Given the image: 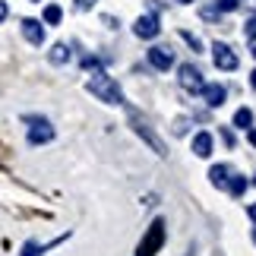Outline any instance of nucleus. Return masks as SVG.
Returning a JSON list of instances; mask_svg holds the SVG:
<instances>
[{"instance_id": "obj_17", "label": "nucleus", "mask_w": 256, "mask_h": 256, "mask_svg": "<svg viewBox=\"0 0 256 256\" xmlns=\"http://www.w3.org/2000/svg\"><path fill=\"white\" fill-rule=\"evenodd\" d=\"M238 10V0H215V13H231Z\"/></svg>"}, {"instance_id": "obj_3", "label": "nucleus", "mask_w": 256, "mask_h": 256, "mask_svg": "<svg viewBox=\"0 0 256 256\" xmlns=\"http://www.w3.org/2000/svg\"><path fill=\"white\" fill-rule=\"evenodd\" d=\"M212 57H215V66H218V70H238V54H234L228 44L215 42L212 44Z\"/></svg>"}, {"instance_id": "obj_8", "label": "nucleus", "mask_w": 256, "mask_h": 256, "mask_svg": "<svg viewBox=\"0 0 256 256\" xmlns=\"http://www.w3.org/2000/svg\"><path fill=\"white\" fill-rule=\"evenodd\" d=\"M22 35L32 44H44V26L38 19H22Z\"/></svg>"}, {"instance_id": "obj_11", "label": "nucleus", "mask_w": 256, "mask_h": 256, "mask_svg": "<svg viewBox=\"0 0 256 256\" xmlns=\"http://www.w3.org/2000/svg\"><path fill=\"white\" fill-rule=\"evenodd\" d=\"M133 124H136V133H140V136H146V140H149V146H152V149L158 152V155H164L162 142H158V140H155V136H152V130H149V126H146V124L140 120V117H133Z\"/></svg>"}, {"instance_id": "obj_13", "label": "nucleus", "mask_w": 256, "mask_h": 256, "mask_svg": "<svg viewBox=\"0 0 256 256\" xmlns=\"http://www.w3.org/2000/svg\"><path fill=\"white\" fill-rule=\"evenodd\" d=\"M234 126H240V130H250L253 126V111L250 108H240V111L234 114Z\"/></svg>"}, {"instance_id": "obj_28", "label": "nucleus", "mask_w": 256, "mask_h": 256, "mask_svg": "<svg viewBox=\"0 0 256 256\" xmlns=\"http://www.w3.org/2000/svg\"><path fill=\"white\" fill-rule=\"evenodd\" d=\"M32 4H42V0H32Z\"/></svg>"}, {"instance_id": "obj_16", "label": "nucleus", "mask_w": 256, "mask_h": 256, "mask_svg": "<svg viewBox=\"0 0 256 256\" xmlns=\"http://www.w3.org/2000/svg\"><path fill=\"white\" fill-rule=\"evenodd\" d=\"M48 57H51V64H66V60H70V48H66V44H54Z\"/></svg>"}, {"instance_id": "obj_7", "label": "nucleus", "mask_w": 256, "mask_h": 256, "mask_svg": "<svg viewBox=\"0 0 256 256\" xmlns=\"http://www.w3.org/2000/svg\"><path fill=\"white\" fill-rule=\"evenodd\" d=\"M133 32L140 35V38H155L162 32V26H158V19L155 16H140L136 19V26H133Z\"/></svg>"}, {"instance_id": "obj_26", "label": "nucleus", "mask_w": 256, "mask_h": 256, "mask_svg": "<svg viewBox=\"0 0 256 256\" xmlns=\"http://www.w3.org/2000/svg\"><path fill=\"white\" fill-rule=\"evenodd\" d=\"M180 4H193V0H180Z\"/></svg>"}, {"instance_id": "obj_27", "label": "nucleus", "mask_w": 256, "mask_h": 256, "mask_svg": "<svg viewBox=\"0 0 256 256\" xmlns=\"http://www.w3.org/2000/svg\"><path fill=\"white\" fill-rule=\"evenodd\" d=\"M253 244H256V231H253Z\"/></svg>"}, {"instance_id": "obj_12", "label": "nucleus", "mask_w": 256, "mask_h": 256, "mask_svg": "<svg viewBox=\"0 0 256 256\" xmlns=\"http://www.w3.org/2000/svg\"><path fill=\"white\" fill-rule=\"evenodd\" d=\"M228 174H231L228 164H215V168L209 171V177H212V184H215V186H224V184H228Z\"/></svg>"}, {"instance_id": "obj_20", "label": "nucleus", "mask_w": 256, "mask_h": 256, "mask_svg": "<svg viewBox=\"0 0 256 256\" xmlns=\"http://www.w3.org/2000/svg\"><path fill=\"white\" fill-rule=\"evenodd\" d=\"M6 16H10V6L4 4V0H0V22H4V19H6Z\"/></svg>"}, {"instance_id": "obj_1", "label": "nucleus", "mask_w": 256, "mask_h": 256, "mask_svg": "<svg viewBox=\"0 0 256 256\" xmlns=\"http://www.w3.org/2000/svg\"><path fill=\"white\" fill-rule=\"evenodd\" d=\"M88 92H92L95 98H102V102H108V104H124L120 86H117L111 76L102 70V66H98V70H92V76H88Z\"/></svg>"}, {"instance_id": "obj_23", "label": "nucleus", "mask_w": 256, "mask_h": 256, "mask_svg": "<svg viewBox=\"0 0 256 256\" xmlns=\"http://www.w3.org/2000/svg\"><path fill=\"white\" fill-rule=\"evenodd\" d=\"M247 212H250V218H253V224H256V202L250 206V209H247Z\"/></svg>"}, {"instance_id": "obj_15", "label": "nucleus", "mask_w": 256, "mask_h": 256, "mask_svg": "<svg viewBox=\"0 0 256 256\" xmlns=\"http://www.w3.org/2000/svg\"><path fill=\"white\" fill-rule=\"evenodd\" d=\"M60 19H64V10L57 6V4H48V6H44V22H48V26H57Z\"/></svg>"}, {"instance_id": "obj_24", "label": "nucleus", "mask_w": 256, "mask_h": 256, "mask_svg": "<svg viewBox=\"0 0 256 256\" xmlns=\"http://www.w3.org/2000/svg\"><path fill=\"white\" fill-rule=\"evenodd\" d=\"M247 140H250V146H256V130H250V136H247Z\"/></svg>"}, {"instance_id": "obj_22", "label": "nucleus", "mask_w": 256, "mask_h": 256, "mask_svg": "<svg viewBox=\"0 0 256 256\" xmlns=\"http://www.w3.org/2000/svg\"><path fill=\"white\" fill-rule=\"evenodd\" d=\"M250 54L256 57V35H250Z\"/></svg>"}, {"instance_id": "obj_2", "label": "nucleus", "mask_w": 256, "mask_h": 256, "mask_svg": "<svg viewBox=\"0 0 256 256\" xmlns=\"http://www.w3.org/2000/svg\"><path fill=\"white\" fill-rule=\"evenodd\" d=\"M162 244H164V222L155 218V222L149 224V231L142 234L140 247H136V256H155V253L162 250Z\"/></svg>"}, {"instance_id": "obj_6", "label": "nucleus", "mask_w": 256, "mask_h": 256, "mask_svg": "<svg viewBox=\"0 0 256 256\" xmlns=\"http://www.w3.org/2000/svg\"><path fill=\"white\" fill-rule=\"evenodd\" d=\"M149 64L155 66V70L168 73V70H171V64H174V57H171L168 48H149Z\"/></svg>"}, {"instance_id": "obj_25", "label": "nucleus", "mask_w": 256, "mask_h": 256, "mask_svg": "<svg viewBox=\"0 0 256 256\" xmlns=\"http://www.w3.org/2000/svg\"><path fill=\"white\" fill-rule=\"evenodd\" d=\"M250 86H253V88H256V70H253V76H250Z\"/></svg>"}, {"instance_id": "obj_18", "label": "nucleus", "mask_w": 256, "mask_h": 256, "mask_svg": "<svg viewBox=\"0 0 256 256\" xmlns=\"http://www.w3.org/2000/svg\"><path fill=\"white\" fill-rule=\"evenodd\" d=\"M180 38H184V42L193 48V51H200V48H202V44H200V38H196V35H190V32H180Z\"/></svg>"}, {"instance_id": "obj_21", "label": "nucleus", "mask_w": 256, "mask_h": 256, "mask_svg": "<svg viewBox=\"0 0 256 256\" xmlns=\"http://www.w3.org/2000/svg\"><path fill=\"white\" fill-rule=\"evenodd\" d=\"M247 35H256V19H250V22H247Z\"/></svg>"}, {"instance_id": "obj_10", "label": "nucleus", "mask_w": 256, "mask_h": 256, "mask_svg": "<svg viewBox=\"0 0 256 256\" xmlns=\"http://www.w3.org/2000/svg\"><path fill=\"white\" fill-rule=\"evenodd\" d=\"M193 152L200 158H209L212 155V133H196L193 136Z\"/></svg>"}, {"instance_id": "obj_4", "label": "nucleus", "mask_w": 256, "mask_h": 256, "mask_svg": "<svg viewBox=\"0 0 256 256\" xmlns=\"http://www.w3.org/2000/svg\"><path fill=\"white\" fill-rule=\"evenodd\" d=\"M180 86L186 88V92H202V73L200 70H196V66L193 64H184L180 66Z\"/></svg>"}, {"instance_id": "obj_19", "label": "nucleus", "mask_w": 256, "mask_h": 256, "mask_svg": "<svg viewBox=\"0 0 256 256\" xmlns=\"http://www.w3.org/2000/svg\"><path fill=\"white\" fill-rule=\"evenodd\" d=\"M98 4V0H76V6H80V10H92Z\"/></svg>"}, {"instance_id": "obj_5", "label": "nucleus", "mask_w": 256, "mask_h": 256, "mask_svg": "<svg viewBox=\"0 0 256 256\" xmlns=\"http://www.w3.org/2000/svg\"><path fill=\"white\" fill-rule=\"evenodd\" d=\"M51 140H54V126L48 120H32V126H28V142L42 146V142H51Z\"/></svg>"}, {"instance_id": "obj_14", "label": "nucleus", "mask_w": 256, "mask_h": 256, "mask_svg": "<svg viewBox=\"0 0 256 256\" xmlns=\"http://www.w3.org/2000/svg\"><path fill=\"white\" fill-rule=\"evenodd\" d=\"M224 186H228V193H231V196H244L250 184L244 180V177H228V184H224Z\"/></svg>"}, {"instance_id": "obj_9", "label": "nucleus", "mask_w": 256, "mask_h": 256, "mask_svg": "<svg viewBox=\"0 0 256 256\" xmlns=\"http://www.w3.org/2000/svg\"><path fill=\"white\" fill-rule=\"evenodd\" d=\"M202 98H206V104L209 108H222L224 104V86H218V82H212V86H202V92H200Z\"/></svg>"}]
</instances>
